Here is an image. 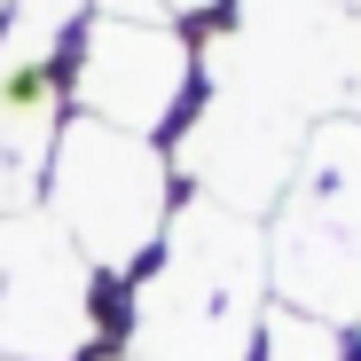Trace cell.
I'll return each instance as SVG.
<instances>
[{
    "mask_svg": "<svg viewBox=\"0 0 361 361\" xmlns=\"http://www.w3.org/2000/svg\"><path fill=\"white\" fill-rule=\"evenodd\" d=\"M267 314V235L212 197L180 204L134 275L118 361H244Z\"/></svg>",
    "mask_w": 361,
    "mask_h": 361,
    "instance_id": "1",
    "label": "cell"
},
{
    "mask_svg": "<svg viewBox=\"0 0 361 361\" xmlns=\"http://www.w3.org/2000/svg\"><path fill=\"white\" fill-rule=\"evenodd\" d=\"M39 212L71 235V252L87 259L94 283H134L149 252L173 228V165L157 142L94 126V118H63L47 157Z\"/></svg>",
    "mask_w": 361,
    "mask_h": 361,
    "instance_id": "2",
    "label": "cell"
},
{
    "mask_svg": "<svg viewBox=\"0 0 361 361\" xmlns=\"http://www.w3.org/2000/svg\"><path fill=\"white\" fill-rule=\"evenodd\" d=\"M275 307L345 322L361 314V118H322L298 149L290 197L267 228Z\"/></svg>",
    "mask_w": 361,
    "mask_h": 361,
    "instance_id": "3",
    "label": "cell"
},
{
    "mask_svg": "<svg viewBox=\"0 0 361 361\" xmlns=\"http://www.w3.org/2000/svg\"><path fill=\"white\" fill-rule=\"evenodd\" d=\"M197 94V39L157 0H94L71 32V118L157 142Z\"/></svg>",
    "mask_w": 361,
    "mask_h": 361,
    "instance_id": "4",
    "label": "cell"
},
{
    "mask_svg": "<svg viewBox=\"0 0 361 361\" xmlns=\"http://www.w3.org/2000/svg\"><path fill=\"white\" fill-rule=\"evenodd\" d=\"M94 275L39 204L0 220V361H87Z\"/></svg>",
    "mask_w": 361,
    "mask_h": 361,
    "instance_id": "5",
    "label": "cell"
},
{
    "mask_svg": "<svg viewBox=\"0 0 361 361\" xmlns=\"http://www.w3.org/2000/svg\"><path fill=\"white\" fill-rule=\"evenodd\" d=\"M252 361H353L345 330L322 322V314H298V307H275L259 314V338H252Z\"/></svg>",
    "mask_w": 361,
    "mask_h": 361,
    "instance_id": "6",
    "label": "cell"
},
{
    "mask_svg": "<svg viewBox=\"0 0 361 361\" xmlns=\"http://www.w3.org/2000/svg\"><path fill=\"white\" fill-rule=\"evenodd\" d=\"M157 8H165V16L180 24V16H204V8H220V0H157Z\"/></svg>",
    "mask_w": 361,
    "mask_h": 361,
    "instance_id": "7",
    "label": "cell"
},
{
    "mask_svg": "<svg viewBox=\"0 0 361 361\" xmlns=\"http://www.w3.org/2000/svg\"><path fill=\"white\" fill-rule=\"evenodd\" d=\"M8 8H16V0H0V24H8Z\"/></svg>",
    "mask_w": 361,
    "mask_h": 361,
    "instance_id": "8",
    "label": "cell"
},
{
    "mask_svg": "<svg viewBox=\"0 0 361 361\" xmlns=\"http://www.w3.org/2000/svg\"><path fill=\"white\" fill-rule=\"evenodd\" d=\"M87 361H118V353H87Z\"/></svg>",
    "mask_w": 361,
    "mask_h": 361,
    "instance_id": "9",
    "label": "cell"
}]
</instances>
